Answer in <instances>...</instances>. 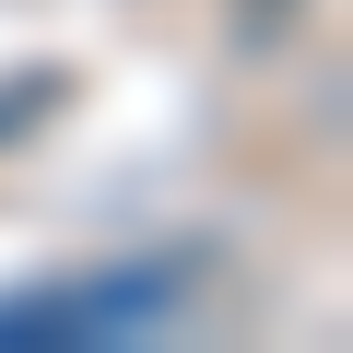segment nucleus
Segmentation results:
<instances>
[{"mask_svg":"<svg viewBox=\"0 0 353 353\" xmlns=\"http://www.w3.org/2000/svg\"><path fill=\"white\" fill-rule=\"evenodd\" d=\"M165 318H176V271H94V283H36V294H0V341H48V353L153 341Z\"/></svg>","mask_w":353,"mask_h":353,"instance_id":"1","label":"nucleus"}]
</instances>
